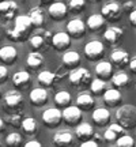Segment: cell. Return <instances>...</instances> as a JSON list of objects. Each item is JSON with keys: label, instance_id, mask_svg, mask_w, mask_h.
I'll use <instances>...</instances> for the list:
<instances>
[{"label": "cell", "instance_id": "6da1fadb", "mask_svg": "<svg viewBox=\"0 0 136 147\" xmlns=\"http://www.w3.org/2000/svg\"><path fill=\"white\" fill-rule=\"evenodd\" d=\"M116 120L124 128H133L136 127V106L123 105L116 112Z\"/></svg>", "mask_w": 136, "mask_h": 147}, {"label": "cell", "instance_id": "7a4b0ae2", "mask_svg": "<svg viewBox=\"0 0 136 147\" xmlns=\"http://www.w3.org/2000/svg\"><path fill=\"white\" fill-rule=\"evenodd\" d=\"M91 80V74H90L89 69L86 68H76L72 69L69 72V82L73 84V86H83V84H87Z\"/></svg>", "mask_w": 136, "mask_h": 147}, {"label": "cell", "instance_id": "3957f363", "mask_svg": "<svg viewBox=\"0 0 136 147\" xmlns=\"http://www.w3.org/2000/svg\"><path fill=\"white\" fill-rule=\"evenodd\" d=\"M105 52L104 44L101 41H90L84 45V55L90 59V60H98L102 57V55Z\"/></svg>", "mask_w": 136, "mask_h": 147}, {"label": "cell", "instance_id": "277c9868", "mask_svg": "<svg viewBox=\"0 0 136 147\" xmlns=\"http://www.w3.org/2000/svg\"><path fill=\"white\" fill-rule=\"evenodd\" d=\"M61 113H63V120L68 125H76L82 119V112L79 106H65V109Z\"/></svg>", "mask_w": 136, "mask_h": 147}, {"label": "cell", "instance_id": "5b68a950", "mask_svg": "<svg viewBox=\"0 0 136 147\" xmlns=\"http://www.w3.org/2000/svg\"><path fill=\"white\" fill-rule=\"evenodd\" d=\"M42 120L48 127H56L63 120V113L57 108H49L42 113Z\"/></svg>", "mask_w": 136, "mask_h": 147}, {"label": "cell", "instance_id": "8992f818", "mask_svg": "<svg viewBox=\"0 0 136 147\" xmlns=\"http://www.w3.org/2000/svg\"><path fill=\"white\" fill-rule=\"evenodd\" d=\"M102 15H104L105 19H108V21H117V19H120L121 16V11H120V5L117 4L116 1H109V3H106V4L102 7V12H101Z\"/></svg>", "mask_w": 136, "mask_h": 147}, {"label": "cell", "instance_id": "52a82bcc", "mask_svg": "<svg viewBox=\"0 0 136 147\" xmlns=\"http://www.w3.org/2000/svg\"><path fill=\"white\" fill-rule=\"evenodd\" d=\"M16 11H18V4L12 0H4V1H0V15L3 19L8 21L12 19L15 16Z\"/></svg>", "mask_w": 136, "mask_h": 147}, {"label": "cell", "instance_id": "ba28073f", "mask_svg": "<svg viewBox=\"0 0 136 147\" xmlns=\"http://www.w3.org/2000/svg\"><path fill=\"white\" fill-rule=\"evenodd\" d=\"M4 102L5 106H8L11 109H18L23 104V95L18 90H10V91H7L4 97Z\"/></svg>", "mask_w": 136, "mask_h": 147}, {"label": "cell", "instance_id": "9c48e42d", "mask_svg": "<svg viewBox=\"0 0 136 147\" xmlns=\"http://www.w3.org/2000/svg\"><path fill=\"white\" fill-rule=\"evenodd\" d=\"M123 34H124V30L118 26H110L108 27L104 33V38L109 42L110 45H116L121 41L123 38Z\"/></svg>", "mask_w": 136, "mask_h": 147}, {"label": "cell", "instance_id": "30bf717a", "mask_svg": "<svg viewBox=\"0 0 136 147\" xmlns=\"http://www.w3.org/2000/svg\"><path fill=\"white\" fill-rule=\"evenodd\" d=\"M52 44L57 51H63V49L69 47V44H71V37H69V34L65 32H59V33H56V34L52 36Z\"/></svg>", "mask_w": 136, "mask_h": 147}, {"label": "cell", "instance_id": "8fae6325", "mask_svg": "<svg viewBox=\"0 0 136 147\" xmlns=\"http://www.w3.org/2000/svg\"><path fill=\"white\" fill-rule=\"evenodd\" d=\"M67 30L68 34L76 37V38H80V36H83V33L86 32V23L82 19H72V21L68 22Z\"/></svg>", "mask_w": 136, "mask_h": 147}, {"label": "cell", "instance_id": "7c38bea8", "mask_svg": "<svg viewBox=\"0 0 136 147\" xmlns=\"http://www.w3.org/2000/svg\"><path fill=\"white\" fill-rule=\"evenodd\" d=\"M68 7L61 1H56V3H52L50 7H49V15L52 16L53 19H63L64 16L67 15Z\"/></svg>", "mask_w": 136, "mask_h": 147}, {"label": "cell", "instance_id": "4fadbf2b", "mask_svg": "<svg viewBox=\"0 0 136 147\" xmlns=\"http://www.w3.org/2000/svg\"><path fill=\"white\" fill-rule=\"evenodd\" d=\"M30 101L32 104H34L36 106H41L44 104H46L48 101V91L45 89H41V87H37L33 91H30Z\"/></svg>", "mask_w": 136, "mask_h": 147}, {"label": "cell", "instance_id": "5bb4252c", "mask_svg": "<svg viewBox=\"0 0 136 147\" xmlns=\"http://www.w3.org/2000/svg\"><path fill=\"white\" fill-rule=\"evenodd\" d=\"M32 26L33 25H32V21H30L29 15H18L16 16L14 29H15L18 33H21L22 36H25Z\"/></svg>", "mask_w": 136, "mask_h": 147}, {"label": "cell", "instance_id": "9a60e30c", "mask_svg": "<svg viewBox=\"0 0 136 147\" xmlns=\"http://www.w3.org/2000/svg\"><path fill=\"white\" fill-rule=\"evenodd\" d=\"M110 59H112V63L114 64V65H117V67H120V68H123V67H125V65L129 64V55L125 51H121V49L114 51V52L112 53Z\"/></svg>", "mask_w": 136, "mask_h": 147}, {"label": "cell", "instance_id": "2e32d148", "mask_svg": "<svg viewBox=\"0 0 136 147\" xmlns=\"http://www.w3.org/2000/svg\"><path fill=\"white\" fill-rule=\"evenodd\" d=\"M93 120L97 125L100 127H104L110 121V113L108 109H105V108H98V109H95L93 112Z\"/></svg>", "mask_w": 136, "mask_h": 147}, {"label": "cell", "instance_id": "e0dca14e", "mask_svg": "<svg viewBox=\"0 0 136 147\" xmlns=\"http://www.w3.org/2000/svg\"><path fill=\"white\" fill-rule=\"evenodd\" d=\"M16 56H18V52L14 47L11 45H5L0 49V60L5 64H11L15 61Z\"/></svg>", "mask_w": 136, "mask_h": 147}, {"label": "cell", "instance_id": "ac0fdd59", "mask_svg": "<svg viewBox=\"0 0 136 147\" xmlns=\"http://www.w3.org/2000/svg\"><path fill=\"white\" fill-rule=\"evenodd\" d=\"M95 74L101 79H109L113 74V65L109 61H100L95 65Z\"/></svg>", "mask_w": 136, "mask_h": 147}, {"label": "cell", "instance_id": "d6986e66", "mask_svg": "<svg viewBox=\"0 0 136 147\" xmlns=\"http://www.w3.org/2000/svg\"><path fill=\"white\" fill-rule=\"evenodd\" d=\"M104 101L108 106H117L121 101V93L116 89H109L105 91L104 94Z\"/></svg>", "mask_w": 136, "mask_h": 147}, {"label": "cell", "instance_id": "ffe728a7", "mask_svg": "<svg viewBox=\"0 0 136 147\" xmlns=\"http://www.w3.org/2000/svg\"><path fill=\"white\" fill-rule=\"evenodd\" d=\"M124 129H125V128L121 127L120 124H112V125L105 131L104 139L105 140H108V142H113V140H116L120 135L124 134Z\"/></svg>", "mask_w": 136, "mask_h": 147}, {"label": "cell", "instance_id": "44dd1931", "mask_svg": "<svg viewBox=\"0 0 136 147\" xmlns=\"http://www.w3.org/2000/svg\"><path fill=\"white\" fill-rule=\"evenodd\" d=\"M76 136L82 142L86 140V139H90V138L93 136V127L90 125L89 123H80L76 127Z\"/></svg>", "mask_w": 136, "mask_h": 147}, {"label": "cell", "instance_id": "7402d4cb", "mask_svg": "<svg viewBox=\"0 0 136 147\" xmlns=\"http://www.w3.org/2000/svg\"><path fill=\"white\" fill-rule=\"evenodd\" d=\"M53 143L57 146H67L72 143V134L68 131H59L53 136Z\"/></svg>", "mask_w": 136, "mask_h": 147}, {"label": "cell", "instance_id": "603a6c76", "mask_svg": "<svg viewBox=\"0 0 136 147\" xmlns=\"http://www.w3.org/2000/svg\"><path fill=\"white\" fill-rule=\"evenodd\" d=\"M105 23V18L102 14H93V15L89 16V19H87V27H89L90 30H100L101 27L104 26Z\"/></svg>", "mask_w": 136, "mask_h": 147}, {"label": "cell", "instance_id": "cb8c5ba5", "mask_svg": "<svg viewBox=\"0 0 136 147\" xmlns=\"http://www.w3.org/2000/svg\"><path fill=\"white\" fill-rule=\"evenodd\" d=\"M29 18L32 21L33 26H41L44 23V11L40 8V7H34L32 10L29 11Z\"/></svg>", "mask_w": 136, "mask_h": 147}, {"label": "cell", "instance_id": "d4e9b609", "mask_svg": "<svg viewBox=\"0 0 136 147\" xmlns=\"http://www.w3.org/2000/svg\"><path fill=\"white\" fill-rule=\"evenodd\" d=\"M26 63L29 67L32 68H38L41 67L42 63H44V56H42L40 52H30L27 55V59H26Z\"/></svg>", "mask_w": 136, "mask_h": 147}, {"label": "cell", "instance_id": "484cf974", "mask_svg": "<svg viewBox=\"0 0 136 147\" xmlns=\"http://www.w3.org/2000/svg\"><path fill=\"white\" fill-rule=\"evenodd\" d=\"M29 80H30V74L26 72V71H18L16 74H14L12 76V82L15 86L18 87H25L29 84Z\"/></svg>", "mask_w": 136, "mask_h": 147}, {"label": "cell", "instance_id": "4316f807", "mask_svg": "<svg viewBox=\"0 0 136 147\" xmlns=\"http://www.w3.org/2000/svg\"><path fill=\"white\" fill-rule=\"evenodd\" d=\"M76 104H78V106L80 108V109L89 110L94 106V98H93L90 94H87V93H83V94H80L78 97Z\"/></svg>", "mask_w": 136, "mask_h": 147}, {"label": "cell", "instance_id": "83f0119b", "mask_svg": "<svg viewBox=\"0 0 136 147\" xmlns=\"http://www.w3.org/2000/svg\"><path fill=\"white\" fill-rule=\"evenodd\" d=\"M79 61H80V56L78 52L69 51V52H65L63 55V63L67 67H75L76 64H79Z\"/></svg>", "mask_w": 136, "mask_h": 147}, {"label": "cell", "instance_id": "f1b7e54d", "mask_svg": "<svg viewBox=\"0 0 136 147\" xmlns=\"http://www.w3.org/2000/svg\"><path fill=\"white\" fill-rule=\"evenodd\" d=\"M112 83L114 84L116 87L123 89V87L128 86V83H129V76H128L125 72H117L112 76Z\"/></svg>", "mask_w": 136, "mask_h": 147}, {"label": "cell", "instance_id": "f546056e", "mask_svg": "<svg viewBox=\"0 0 136 147\" xmlns=\"http://www.w3.org/2000/svg\"><path fill=\"white\" fill-rule=\"evenodd\" d=\"M21 127L26 134H34L37 131V120L33 117H26L22 120Z\"/></svg>", "mask_w": 136, "mask_h": 147}, {"label": "cell", "instance_id": "4dcf8cb0", "mask_svg": "<svg viewBox=\"0 0 136 147\" xmlns=\"http://www.w3.org/2000/svg\"><path fill=\"white\" fill-rule=\"evenodd\" d=\"M55 101H56V104H57L59 106H68L69 105V102H71V94L68 93V91H64V90H61V91H59L57 94L55 95Z\"/></svg>", "mask_w": 136, "mask_h": 147}, {"label": "cell", "instance_id": "1f68e13d", "mask_svg": "<svg viewBox=\"0 0 136 147\" xmlns=\"http://www.w3.org/2000/svg\"><path fill=\"white\" fill-rule=\"evenodd\" d=\"M30 45H32L36 51H40V49H45L46 47V37L41 36V34H36L30 38Z\"/></svg>", "mask_w": 136, "mask_h": 147}, {"label": "cell", "instance_id": "d6a6232c", "mask_svg": "<svg viewBox=\"0 0 136 147\" xmlns=\"http://www.w3.org/2000/svg\"><path fill=\"white\" fill-rule=\"evenodd\" d=\"M55 79H56V76L50 71H42V72L38 74V82L42 86H50L55 82Z\"/></svg>", "mask_w": 136, "mask_h": 147}, {"label": "cell", "instance_id": "836d02e7", "mask_svg": "<svg viewBox=\"0 0 136 147\" xmlns=\"http://www.w3.org/2000/svg\"><path fill=\"white\" fill-rule=\"evenodd\" d=\"M90 89H91V91H93L94 94H101V93H104L105 89H106V83L104 82V79L97 78V79H94V80H91Z\"/></svg>", "mask_w": 136, "mask_h": 147}, {"label": "cell", "instance_id": "e575fe53", "mask_svg": "<svg viewBox=\"0 0 136 147\" xmlns=\"http://www.w3.org/2000/svg\"><path fill=\"white\" fill-rule=\"evenodd\" d=\"M116 143H117V146H121V147H132L135 144V140H133L132 136L123 134V136H118L116 139Z\"/></svg>", "mask_w": 136, "mask_h": 147}, {"label": "cell", "instance_id": "d590c367", "mask_svg": "<svg viewBox=\"0 0 136 147\" xmlns=\"http://www.w3.org/2000/svg\"><path fill=\"white\" fill-rule=\"evenodd\" d=\"M84 5H86L84 0H69L68 8L71 11H73V12H80L84 8Z\"/></svg>", "mask_w": 136, "mask_h": 147}, {"label": "cell", "instance_id": "8d00e7d4", "mask_svg": "<svg viewBox=\"0 0 136 147\" xmlns=\"http://www.w3.org/2000/svg\"><path fill=\"white\" fill-rule=\"evenodd\" d=\"M5 142L8 146H19L22 142V136L18 134V132H12L10 135H7V139H5Z\"/></svg>", "mask_w": 136, "mask_h": 147}, {"label": "cell", "instance_id": "74e56055", "mask_svg": "<svg viewBox=\"0 0 136 147\" xmlns=\"http://www.w3.org/2000/svg\"><path fill=\"white\" fill-rule=\"evenodd\" d=\"M8 123H10L12 127H19L22 124V117L19 113H14L8 117Z\"/></svg>", "mask_w": 136, "mask_h": 147}, {"label": "cell", "instance_id": "f35d334b", "mask_svg": "<svg viewBox=\"0 0 136 147\" xmlns=\"http://www.w3.org/2000/svg\"><path fill=\"white\" fill-rule=\"evenodd\" d=\"M7 36H8L10 40H14V41H19L21 38H23V36H22L21 33L16 32L15 29H10V30L7 32Z\"/></svg>", "mask_w": 136, "mask_h": 147}, {"label": "cell", "instance_id": "ab89813d", "mask_svg": "<svg viewBox=\"0 0 136 147\" xmlns=\"http://www.w3.org/2000/svg\"><path fill=\"white\" fill-rule=\"evenodd\" d=\"M7 75H8V71L4 65H0V82H4L7 79Z\"/></svg>", "mask_w": 136, "mask_h": 147}, {"label": "cell", "instance_id": "60d3db41", "mask_svg": "<svg viewBox=\"0 0 136 147\" xmlns=\"http://www.w3.org/2000/svg\"><path fill=\"white\" fill-rule=\"evenodd\" d=\"M133 7H135V3H133L132 0H129V1H125V3H124V5H123L124 11H128V12H131V11L133 10Z\"/></svg>", "mask_w": 136, "mask_h": 147}, {"label": "cell", "instance_id": "b9f144b4", "mask_svg": "<svg viewBox=\"0 0 136 147\" xmlns=\"http://www.w3.org/2000/svg\"><path fill=\"white\" fill-rule=\"evenodd\" d=\"M95 146H98L95 140H90V139H86V140H83V142H82V147H95Z\"/></svg>", "mask_w": 136, "mask_h": 147}, {"label": "cell", "instance_id": "7bdbcfd3", "mask_svg": "<svg viewBox=\"0 0 136 147\" xmlns=\"http://www.w3.org/2000/svg\"><path fill=\"white\" fill-rule=\"evenodd\" d=\"M129 22H131V25L133 27H136V10H132L131 12H129Z\"/></svg>", "mask_w": 136, "mask_h": 147}, {"label": "cell", "instance_id": "ee69618b", "mask_svg": "<svg viewBox=\"0 0 136 147\" xmlns=\"http://www.w3.org/2000/svg\"><path fill=\"white\" fill-rule=\"evenodd\" d=\"M25 147H41V143L37 142V140H29Z\"/></svg>", "mask_w": 136, "mask_h": 147}, {"label": "cell", "instance_id": "f6af8a7d", "mask_svg": "<svg viewBox=\"0 0 136 147\" xmlns=\"http://www.w3.org/2000/svg\"><path fill=\"white\" fill-rule=\"evenodd\" d=\"M129 68H131V71L133 74H136V56L129 61Z\"/></svg>", "mask_w": 136, "mask_h": 147}, {"label": "cell", "instance_id": "bcb514c9", "mask_svg": "<svg viewBox=\"0 0 136 147\" xmlns=\"http://www.w3.org/2000/svg\"><path fill=\"white\" fill-rule=\"evenodd\" d=\"M4 129V121H3V119L0 117V132L3 131Z\"/></svg>", "mask_w": 136, "mask_h": 147}, {"label": "cell", "instance_id": "7dc6e473", "mask_svg": "<svg viewBox=\"0 0 136 147\" xmlns=\"http://www.w3.org/2000/svg\"><path fill=\"white\" fill-rule=\"evenodd\" d=\"M44 1H52V0H44Z\"/></svg>", "mask_w": 136, "mask_h": 147}, {"label": "cell", "instance_id": "c3c4849f", "mask_svg": "<svg viewBox=\"0 0 136 147\" xmlns=\"http://www.w3.org/2000/svg\"><path fill=\"white\" fill-rule=\"evenodd\" d=\"M0 95H1V90H0Z\"/></svg>", "mask_w": 136, "mask_h": 147}]
</instances>
